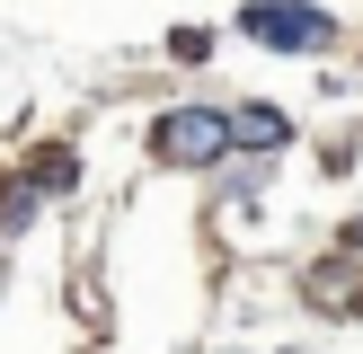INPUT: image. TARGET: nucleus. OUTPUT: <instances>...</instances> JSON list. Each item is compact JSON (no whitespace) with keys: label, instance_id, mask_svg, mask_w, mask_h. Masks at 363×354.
I'll return each mask as SVG.
<instances>
[{"label":"nucleus","instance_id":"obj_3","mask_svg":"<svg viewBox=\"0 0 363 354\" xmlns=\"http://www.w3.org/2000/svg\"><path fill=\"white\" fill-rule=\"evenodd\" d=\"M230 142H257V151H275V142H284V115H275V106H240Z\"/></svg>","mask_w":363,"mask_h":354},{"label":"nucleus","instance_id":"obj_1","mask_svg":"<svg viewBox=\"0 0 363 354\" xmlns=\"http://www.w3.org/2000/svg\"><path fill=\"white\" fill-rule=\"evenodd\" d=\"M151 151L169 159V169H213V159L230 151V115L222 106H177V115L151 124Z\"/></svg>","mask_w":363,"mask_h":354},{"label":"nucleus","instance_id":"obj_4","mask_svg":"<svg viewBox=\"0 0 363 354\" xmlns=\"http://www.w3.org/2000/svg\"><path fill=\"white\" fill-rule=\"evenodd\" d=\"M319 301H328V310H354V275H346V266H319Z\"/></svg>","mask_w":363,"mask_h":354},{"label":"nucleus","instance_id":"obj_5","mask_svg":"<svg viewBox=\"0 0 363 354\" xmlns=\"http://www.w3.org/2000/svg\"><path fill=\"white\" fill-rule=\"evenodd\" d=\"M346 248H354V257H363V222H354V230H346Z\"/></svg>","mask_w":363,"mask_h":354},{"label":"nucleus","instance_id":"obj_2","mask_svg":"<svg viewBox=\"0 0 363 354\" xmlns=\"http://www.w3.org/2000/svg\"><path fill=\"white\" fill-rule=\"evenodd\" d=\"M240 27L257 35V45H275V53H319V45L337 35L328 18L301 9V0H257V9H240Z\"/></svg>","mask_w":363,"mask_h":354}]
</instances>
